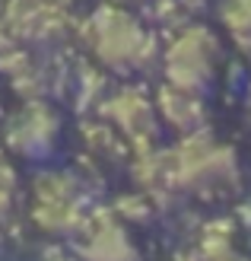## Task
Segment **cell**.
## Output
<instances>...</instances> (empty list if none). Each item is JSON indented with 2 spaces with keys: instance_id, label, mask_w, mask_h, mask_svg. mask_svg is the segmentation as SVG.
Segmentation results:
<instances>
[{
  "instance_id": "cell-1",
  "label": "cell",
  "mask_w": 251,
  "mask_h": 261,
  "mask_svg": "<svg viewBox=\"0 0 251 261\" xmlns=\"http://www.w3.org/2000/svg\"><path fill=\"white\" fill-rule=\"evenodd\" d=\"M92 45L102 64L121 73L147 67L153 58V38L121 7H105L92 16Z\"/></svg>"
},
{
  "instance_id": "cell-2",
  "label": "cell",
  "mask_w": 251,
  "mask_h": 261,
  "mask_svg": "<svg viewBox=\"0 0 251 261\" xmlns=\"http://www.w3.org/2000/svg\"><path fill=\"white\" fill-rule=\"evenodd\" d=\"M216 55L219 48L213 42V35L204 29H184L175 42L165 51V76L169 86L188 89V93H197L210 83L216 67Z\"/></svg>"
},
{
  "instance_id": "cell-3",
  "label": "cell",
  "mask_w": 251,
  "mask_h": 261,
  "mask_svg": "<svg viewBox=\"0 0 251 261\" xmlns=\"http://www.w3.org/2000/svg\"><path fill=\"white\" fill-rule=\"evenodd\" d=\"M54 137H58V118L51 112H45L42 106H25L7 130L10 147L22 156H32V160L45 156Z\"/></svg>"
},
{
  "instance_id": "cell-4",
  "label": "cell",
  "mask_w": 251,
  "mask_h": 261,
  "mask_svg": "<svg viewBox=\"0 0 251 261\" xmlns=\"http://www.w3.org/2000/svg\"><path fill=\"white\" fill-rule=\"evenodd\" d=\"M108 115L121 127V134L134 137V140H150L156 134V109H153V102H147L137 93L115 96L108 102Z\"/></svg>"
},
{
  "instance_id": "cell-5",
  "label": "cell",
  "mask_w": 251,
  "mask_h": 261,
  "mask_svg": "<svg viewBox=\"0 0 251 261\" xmlns=\"http://www.w3.org/2000/svg\"><path fill=\"white\" fill-rule=\"evenodd\" d=\"M159 115L175 127L181 130L184 137L188 134H197V130H204V106L201 99H197V93H188V89H178V86H169L159 93Z\"/></svg>"
},
{
  "instance_id": "cell-6",
  "label": "cell",
  "mask_w": 251,
  "mask_h": 261,
  "mask_svg": "<svg viewBox=\"0 0 251 261\" xmlns=\"http://www.w3.org/2000/svg\"><path fill=\"white\" fill-rule=\"evenodd\" d=\"M83 258L86 261H137V249L121 226L105 220L96 229H89V236L83 242Z\"/></svg>"
},
{
  "instance_id": "cell-7",
  "label": "cell",
  "mask_w": 251,
  "mask_h": 261,
  "mask_svg": "<svg viewBox=\"0 0 251 261\" xmlns=\"http://www.w3.org/2000/svg\"><path fill=\"white\" fill-rule=\"evenodd\" d=\"M222 22L242 42H251V0H226L222 4Z\"/></svg>"
},
{
  "instance_id": "cell-8",
  "label": "cell",
  "mask_w": 251,
  "mask_h": 261,
  "mask_svg": "<svg viewBox=\"0 0 251 261\" xmlns=\"http://www.w3.org/2000/svg\"><path fill=\"white\" fill-rule=\"evenodd\" d=\"M13 194H16V172H13V166L4 160V153H0V214L10 211Z\"/></svg>"
},
{
  "instance_id": "cell-9",
  "label": "cell",
  "mask_w": 251,
  "mask_h": 261,
  "mask_svg": "<svg viewBox=\"0 0 251 261\" xmlns=\"http://www.w3.org/2000/svg\"><path fill=\"white\" fill-rule=\"evenodd\" d=\"M10 35H13V29H10V16H7L4 10H0V48L10 42Z\"/></svg>"
},
{
  "instance_id": "cell-10",
  "label": "cell",
  "mask_w": 251,
  "mask_h": 261,
  "mask_svg": "<svg viewBox=\"0 0 251 261\" xmlns=\"http://www.w3.org/2000/svg\"><path fill=\"white\" fill-rule=\"evenodd\" d=\"M115 4H130V0H115Z\"/></svg>"
}]
</instances>
